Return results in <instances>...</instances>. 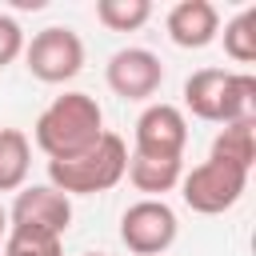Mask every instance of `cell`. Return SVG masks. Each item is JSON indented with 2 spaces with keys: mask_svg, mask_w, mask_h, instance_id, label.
Here are the masks:
<instances>
[{
  "mask_svg": "<svg viewBox=\"0 0 256 256\" xmlns=\"http://www.w3.org/2000/svg\"><path fill=\"white\" fill-rule=\"evenodd\" d=\"M104 112L96 104V96L88 92H64L56 96L32 124V140L48 160H68L88 152L100 136H104Z\"/></svg>",
  "mask_w": 256,
  "mask_h": 256,
  "instance_id": "obj_1",
  "label": "cell"
},
{
  "mask_svg": "<svg viewBox=\"0 0 256 256\" xmlns=\"http://www.w3.org/2000/svg\"><path fill=\"white\" fill-rule=\"evenodd\" d=\"M184 108L208 124L256 120V76L228 68H200L184 80Z\"/></svg>",
  "mask_w": 256,
  "mask_h": 256,
  "instance_id": "obj_2",
  "label": "cell"
},
{
  "mask_svg": "<svg viewBox=\"0 0 256 256\" xmlns=\"http://www.w3.org/2000/svg\"><path fill=\"white\" fill-rule=\"evenodd\" d=\"M128 172V144L116 132H104L88 152L68 160H48V180L64 196H96L124 180Z\"/></svg>",
  "mask_w": 256,
  "mask_h": 256,
  "instance_id": "obj_3",
  "label": "cell"
},
{
  "mask_svg": "<svg viewBox=\"0 0 256 256\" xmlns=\"http://www.w3.org/2000/svg\"><path fill=\"white\" fill-rule=\"evenodd\" d=\"M244 188H248V172L244 168H236V164H228V160H204V164H196L192 172H184L180 176V196H184V204L192 208V212H200V216H220V212H228L240 196H244Z\"/></svg>",
  "mask_w": 256,
  "mask_h": 256,
  "instance_id": "obj_4",
  "label": "cell"
},
{
  "mask_svg": "<svg viewBox=\"0 0 256 256\" xmlns=\"http://www.w3.org/2000/svg\"><path fill=\"white\" fill-rule=\"evenodd\" d=\"M72 224V200L56 192L52 184H28L16 192L8 208V232L40 236V240H64Z\"/></svg>",
  "mask_w": 256,
  "mask_h": 256,
  "instance_id": "obj_5",
  "label": "cell"
},
{
  "mask_svg": "<svg viewBox=\"0 0 256 256\" xmlns=\"http://www.w3.org/2000/svg\"><path fill=\"white\" fill-rule=\"evenodd\" d=\"M20 56H24V64L36 80L64 84L84 68V40L68 24H48V28L32 32V40H24Z\"/></svg>",
  "mask_w": 256,
  "mask_h": 256,
  "instance_id": "obj_6",
  "label": "cell"
},
{
  "mask_svg": "<svg viewBox=\"0 0 256 256\" xmlns=\"http://www.w3.org/2000/svg\"><path fill=\"white\" fill-rule=\"evenodd\" d=\"M176 212L164 200H136L120 216V240L132 256H164L176 244Z\"/></svg>",
  "mask_w": 256,
  "mask_h": 256,
  "instance_id": "obj_7",
  "label": "cell"
},
{
  "mask_svg": "<svg viewBox=\"0 0 256 256\" xmlns=\"http://www.w3.org/2000/svg\"><path fill=\"white\" fill-rule=\"evenodd\" d=\"M104 80L124 100H148L164 84V64L148 48H120V52H112V60L104 68Z\"/></svg>",
  "mask_w": 256,
  "mask_h": 256,
  "instance_id": "obj_8",
  "label": "cell"
},
{
  "mask_svg": "<svg viewBox=\"0 0 256 256\" xmlns=\"http://www.w3.org/2000/svg\"><path fill=\"white\" fill-rule=\"evenodd\" d=\"M188 144V120L176 104H148L136 120V148L144 156H184Z\"/></svg>",
  "mask_w": 256,
  "mask_h": 256,
  "instance_id": "obj_9",
  "label": "cell"
},
{
  "mask_svg": "<svg viewBox=\"0 0 256 256\" xmlns=\"http://www.w3.org/2000/svg\"><path fill=\"white\" fill-rule=\"evenodd\" d=\"M164 28L176 48H208L220 36V12L212 0H180L168 8Z\"/></svg>",
  "mask_w": 256,
  "mask_h": 256,
  "instance_id": "obj_10",
  "label": "cell"
},
{
  "mask_svg": "<svg viewBox=\"0 0 256 256\" xmlns=\"http://www.w3.org/2000/svg\"><path fill=\"white\" fill-rule=\"evenodd\" d=\"M124 176L132 180L136 192H144V200H164V192L180 188L184 156H144V152H132Z\"/></svg>",
  "mask_w": 256,
  "mask_h": 256,
  "instance_id": "obj_11",
  "label": "cell"
},
{
  "mask_svg": "<svg viewBox=\"0 0 256 256\" xmlns=\"http://www.w3.org/2000/svg\"><path fill=\"white\" fill-rule=\"evenodd\" d=\"M32 168V144L20 128H0V192H20Z\"/></svg>",
  "mask_w": 256,
  "mask_h": 256,
  "instance_id": "obj_12",
  "label": "cell"
},
{
  "mask_svg": "<svg viewBox=\"0 0 256 256\" xmlns=\"http://www.w3.org/2000/svg\"><path fill=\"white\" fill-rule=\"evenodd\" d=\"M252 124L256 120H240V124H224L212 140V160H228L244 172H252L256 160V140H252Z\"/></svg>",
  "mask_w": 256,
  "mask_h": 256,
  "instance_id": "obj_13",
  "label": "cell"
},
{
  "mask_svg": "<svg viewBox=\"0 0 256 256\" xmlns=\"http://www.w3.org/2000/svg\"><path fill=\"white\" fill-rule=\"evenodd\" d=\"M96 20L108 32H136L152 20L148 0H96Z\"/></svg>",
  "mask_w": 256,
  "mask_h": 256,
  "instance_id": "obj_14",
  "label": "cell"
},
{
  "mask_svg": "<svg viewBox=\"0 0 256 256\" xmlns=\"http://www.w3.org/2000/svg\"><path fill=\"white\" fill-rule=\"evenodd\" d=\"M224 52L236 64H252L256 60V8H244L224 24Z\"/></svg>",
  "mask_w": 256,
  "mask_h": 256,
  "instance_id": "obj_15",
  "label": "cell"
},
{
  "mask_svg": "<svg viewBox=\"0 0 256 256\" xmlns=\"http://www.w3.org/2000/svg\"><path fill=\"white\" fill-rule=\"evenodd\" d=\"M4 256H64V252H60V240H40V236L8 232L4 236Z\"/></svg>",
  "mask_w": 256,
  "mask_h": 256,
  "instance_id": "obj_16",
  "label": "cell"
},
{
  "mask_svg": "<svg viewBox=\"0 0 256 256\" xmlns=\"http://www.w3.org/2000/svg\"><path fill=\"white\" fill-rule=\"evenodd\" d=\"M20 52H24V28L8 12H0V68H8Z\"/></svg>",
  "mask_w": 256,
  "mask_h": 256,
  "instance_id": "obj_17",
  "label": "cell"
},
{
  "mask_svg": "<svg viewBox=\"0 0 256 256\" xmlns=\"http://www.w3.org/2000/svg\"><path fill=\"white\" fill-rule=\"evenodd\" d=\"M4 236H8V208L0 204V244H4Z\"/></svg>",
  "mask_w": 256,
  "mask_h": 256,
  "instance_id": "obj_18",
  "label": "cell"
},
{
  "mask_svg": "<svg viewBox=\"0 0 256 256\" xmlns=\"http://www.w3.org/2000/svg\"><path fill=\"white\" fill-rule=\"evenodd\" d=\"M84 256H104V252H84Z\"/></svg>",
  "mask_w": 256,
  "mask_h": 256,
  "instance_id": "obj_19",
  "label": "cell"
}]
</instances>
